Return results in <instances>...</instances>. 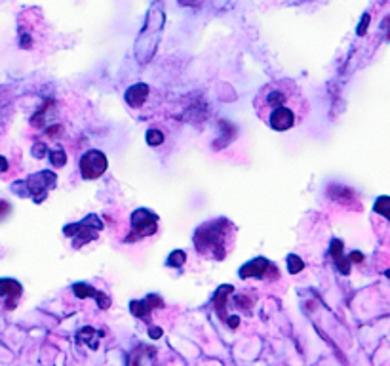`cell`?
Returning a JSON list of instances; mask_svg holds the SVG:
<instances>
[{"label":"cell","mask_w":390,"mask_h":366,"mask_svg":"<svg viewBox=\"0 0 390 366\" xmlns=\"http://www.w3.org/2000/svg\"><path fill=\"white\" fill-rule=\"evenodd\" d=\"M52 164H54V166H58V168L65 166V164H67V157H65V153H63V151H52Z\"/></svg>","instance_id":"9a60e30c"},{"label":"cell","mask_w":390,"mask_h":366,"mask_svg":"<svg viewBox=\"0 0 390 366\" xmlns=\"http://www.w3.org/2000/svg\"><path fill=\"white\" fill-rule=\"evenodd\" d=\"M375 212L390 220V197H381L375 202Z\"/></svg>","instance_id":"4fadbf2b"},{"label":"cell","mask_w":390,"mask_h":366,"mask_svg":"<svg viewBox=\"0 0 390 366\" xmlns=\"http://www.w3.org/2000/svg\"><path fill=\"white\" fill-rule=\"evenodd\" d=\"M341 252H343V244H341V240H333L331 256L335 258V265L339 267V271H341L343 275H348V271H350V265H348L347 260L341 256Z\"/></svg>","instance_id":"7c38bea8"},{"label":"cell","mask_w":390,"mask_h":366,"mask_svg":"<svg viewBox=\"0 0 390 366\" xmlns=\"http://www.w3.org/2000/svg\"><path fill=\"white\" fill-rule=\"evenodd\" d=\"M0 296H4V298L21 296V284L12 278H0Z\"/></svg>","instance_id":"8fae6325"},{"label":"cell","mask_w":390,"mask_h":366,"mask_svg":"<svg viewBox=\"0 0 390 366\" xmlns=\"http://www.w3.org/2000/svg\"><path fill=\"white\" fill-rule=\"evenodd\" d=\"M154 301H160L158 296H149L145 301H131L130 311L135 317H147V313H150V309L156 307V305H152Z\"/></svg>","instance_id":"30bf717a"},{"label":"cell","mask_w":390,"mask_h":366,"mask_svg":"<svg viewBox=\"0 0 390 366\" xmlns=\"http://www.w3.org/2000/svg\"><path fill=\"white\" fill-rule=\"evenodd\" d=\"M238 229L227 218H215L202 223L194 231V248L204 260L223 262L234 248Z\"/></svg>","instance_id":"7a4b0ae2"},{"label":"cell","mask_w":390,"mask_h":366,"mask_svg":"<svg viewBox=\"0 0 390 366\" xmlns=\"http://www.w3.org/2000/svg\"><path fill=\"white\" fill-rule=\"evenodd\" d=\"M149 98V86L147 84H135L126 92V101L131 107H141Z\"/></svg>","instance_id":"9c48e42d"},{"label":"cell","mask_w":390,"mask_h":366,"mask_svg":"<svg viewBox=\"0 0 390 366\" xmlns=\"http://www.w3.org/2000/svg\"><path fill=\"white\" fill-rule=\"evenodd\" d=\"M288 264H289V273H291V275H295L297 271H301V269H303V262H301L297 256H289Z\"/></svg>","instance_id":"2e32d148"},{"label":"cell","mask_w":390,"mask_h":366,"mask_svg":"<svg viewBox=\"0 0 390 366\" xmlns=\"http://www.w3.org/2000/svg\"><path fill=\"white\" fill-rule=\"evenodd\" d=\"M6 170H8V161H6L4 157H0V176H2Z\"/></svg>","instance_id":"e0dca14e"},{"label":"cell","mask_w":390,"mask_h":366,"mask_svg":"<svg viewBox=\"0 0 390 366\" xmlns=\"http://www.w3.org/2000/svg\"><path fill=\"white\" fill-rule=\"evenodd\" d=\"M150 334H152V337L156 339V337H160V334H162V330H160V328H150Z\"/></svg>","instance_id":"ac0fdd59"},{"label":"cell","mask_w":390,"mask_h":366,"mask_svg":"<svg viewBox=\"0 0 390 366\" xmlns=\"http://www.w3.org/2000/svg\"><path fill=\"white\" fill-rule=\"evenodd\" d=\"M103 229L101 220L95 216V214H90L88 218H84L82 221L78 223H72V225H67L65 227V234L67 236H72L74 238V246H82V244H88L91 240L97 238V233Z\"/></svg>","instance_id":"3957f363"},{"label":"cell","mask_w":390,"mask_h":366,"mask_svg":"<svg viewBox=\"0 0 390 366\" xmlns=\"http://www.w3.org/2000/svg\"><path fill=\"white\" fill-rule=\"evenodd\" d=\"M72 292H74V296H78V298H95L101 309H107L111 305V299H109L105 294L97 292V290H93L91 286L82 284V282H80V284H74V286H72Z\"/></svg>","instance_id":"ba28073f"},{"label":"cell","mask_w":390,"mask_h":366,"mask_svg":"<svg viewBox=\"0 0 390 366\" xmlns=\"http://www.w3.org/2000/svg\"><path fill=\"white\" fill-rule=\"evenodd\" d=\"M25 185H27L30 195L34 197V200L36 202H42L44 199H46V195H48V191L54 189L58 185V176L54 172L44 170V172H38V174H32L25 181Z\"/></svg>","instance_id":"8992f818"},{"label":"cell","mask_w":390,"mask_h":366,"mask_svg":"<svg viewBox=\"0 0 390 366\" xmlns=\"http://www.w3.org/2000/svg\"><path fill=\"white\" fill-rule=\"evenodd\" d=\"M156 231H158V216L141 208L131 216V233L128 234L126 242H135L139 238L154 234Z\"/></svg>","instance_id":"277c9868"},{"label":"cell","mask_w":390,"mask_h":366,"mask_svg":"<svg viewBox=\"0 0 390 366\" xmlns=\"http://www.w3.org/2000/svg\"><path fill=\"white\" fill-rule=\"evenodd\" d=\"M240 277L242 278H274L278 277V267L270 264L265 258L251 260L246 265L240 267Z\"/></svg>","instance_id":"52a82bcc"},{"label":"cell","mask_w":390,"mask_h":366,"mask_svg":"<svg viewBox=\"0 0 390 366\" xmlns=\"http://www.w3.org/2000/svg\"><path fill=\"white\" fill-rule=\"evenodd\" d=\"M181 4H185V6H192V4H198L200 0H179Z\"/></svg>","instance_id":"d6986e66"},{"label":"cell","mask_w":390,"mask_h":366,"mask_svg":"<svg viewBox=\"0 0 390 366\" xmlns=\"http://www.w3.org/2000/svg\"><path fill=\"white\" fill-rule=\"evenodd\" d=\"M147 143L152 147L164 143V133L160 132V130H149V132H147Z\"/></svg>","instance_id":"5bb4252c"},{"label":"cell","mask_w":390,"mask_h":366,"mask_svg":"<svg viewBox=\"0 0 390 366\" xmlns=\"http://www.w3.org/2000/svg\"><path fill=\"white\" fill-rule=\"evenodd\" d=\"M107 172V157L101 151L93 149L82 155L80 159V174L84 179H97Z\"/></svg>","instance_id":"5b68a950"},{"label":"cell","mask_w":390,"mask_h":366,"mask_svg":"<svg viewBox=\"0 0 390 366\" xmlns=\"http://www.w3.org/2000/svg\"><path fill=\"white\" fill-rule=\"evenodd\" d=\"M253 109L261 122L276 132H286L303 124L310 103L303 88L291 78H276L267 82L253 98Z\"/></svg>","instance_id":"6da1fadb"}]
</instances>
